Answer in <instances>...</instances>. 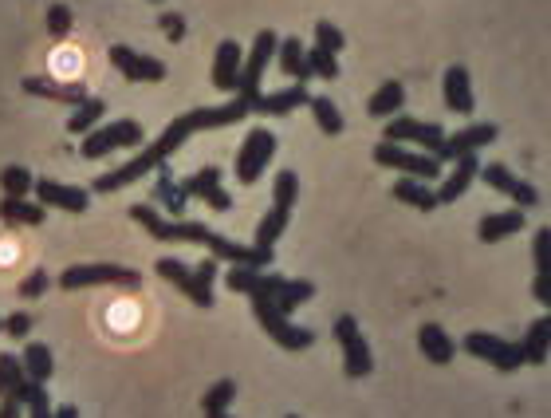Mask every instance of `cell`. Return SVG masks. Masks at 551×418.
I'll return each instance as SVG.
<instances>
[{
  "label": "cell",
  "mask_w": 551,
  "mask_h": 418,
  "mask_svg": "<svg viewBox=\"0 0 551 418\" xmlns=\"http://www.w3.org/2000/svg\"><path fill=\"white\" fill-rule=\"evenodd\" d=\"M315 44L339 56V52L347 48V36H343V32H339V28L331 24V20H315Z\"/></svg>",
  "instance_id": "obj_40"
},
{
  "label": "cell",
  "mask_w": 551,
  "mask_h": 418,
  "mask_svg": "<svg viewBox=\"0 0 551 418\" xmlns=\"http://www.w3.org/2000/svg\"><path fill=\"white\" fill-rule=\"evenodd\" d=\"M461 348L469 351L473 359H485L496 371H520L524 367V351L520 344H508L504 336H492V332H469L461 340Z\"/></svg>",
  "instance_id": "obj_10"
},
{
  "label": "cell",
  "mask_w": 551,
  "mask_h": 418,
  "mask_svg": "<svg viewBox=\"0 0 551 418\" xmlns=\"http://www.w3.org/2000/svg\"><path fill=\"white\" fill-rule=\"evenodd\" d=\"M154 202L166 209L170 217H182L185 213V198L182 194V182H174V174H170V166H158L154 170Z\"/></svg>",
  "instance_id": "obj_26"
},
{
  "label": "cell",
  "mask_w": 551,
  "mask_h": 418,
  "mask_svg": "<svg viewBox=\"0 0 551 418\" xmlns=\"http://www.w3.org/2000/svg\"><path fill=\"white\" fill-rule=\"evenodd\" d=\"M48 32H52L56 40H63V36L71 32V8H67V4H52V8H48Z\"/></svg>",
  "instance_id": "obj_44"
},
{
  "label": "cell",
  "mask_w": 551,
  "mask_h": 418,
  "mask_svg": "<svg viewBox=\"0 0 551 418\" xmlns=\"http://www.w3.org/2000/svg\"><path fill=\"white\" fill-rule=\"evenodd\" d=\"M36 202L44 209H67V213H87L91 206V190H79V186H63L56 178H36Z\"/></svg>",
  "instance_id": "obj_17"
},
{
  "label": "cell",
  "mask_w": 551,
  "mask_h": 418,
  "mask_svg": "<svg viewBox=\"0 0 551 418\" xmlns=\"http://www.w3.org/2000/svg\"><path fill=\"white\" fill-rule=\"evenodd\" d=\"M154 273L166 280V284H174L178 292H185L197 308H213V288H205L201 280H197V273L189 269V265H182V261H174V257H162L158 265H154Z\"/></svg>",
  "instance_id": "obj_16"
},
{
  "label": "cell",
  "mask_w": 551,
  "mask_h": 418,
  "mask_svg": "<svg viewBox=\"0 0 551 418\" xmlns=\"http://www.w3.org/2000/svg\"><path fill=\"white\" fill-rule=\"evenodd\" d=\"M276 48H280V36H276L272 28H264V32H256L252 52H245L241 79H237V95H241V99H252V107H256V99L264 95V91H260V83H264V68L272 64Z\"/></svg>",
  "instance_id": "obj_6"
},
{
  "label": "cell",
  "mask_w": 551,
  "mask_h": 418,
  "mask_svg": "<svg viewBox=\"0 0 551 418\" xmlns=\"http://www.w3.org/2000/svg\"><path fill=\"white\" fill-rule=\"evenodd\" d=\"M402 107H406V87L398 79L378 83V91L367 99V115H374V119H394Z\"/></svg>",
  "instance_id": "obj_24"
},
{
  "label": "cell",
  "mask_w": 551,
  "mask_h": 418,
  "mask_svg": "<svg viewBox=\"0 0 551 418\" xmlns=\"http://www.w3.org/2000/svg\"><path fill=\"white\" fill-rule=\"evenodd\" d=\"M193 273H197V280H201L205 288H213V280H217V273H221V265H217V257H205V261H201Z\"/></svg>",
  "instance_id": "obj_47"
},
{
  "label": "cell",
  "mask_w": 551,
  "mask_h": 418,
  "mask_svg": "<svg viewBox=\"0 0 551 418\" xmlns=\"http://www.w3.org/2000/svg\"><path fill=\"white\" fill-rule=\"evenodd\" d=\"M548 229H536V241H532V257H536V273H548Z\"/></svg>",
  "instance_id": "obj_46"
},
{
  "label": "cell",
  "mask_w": 551,
  "mask_h": 418,
  "mask_svg": "<svg viewBox=\"0 0 551 418\" xmlns=\"http://www.w3.org/2000/svg\"><path fill=\"white\" fill-rule=\"evenodd\" d=\"M205 418H233V415H229V411H225V415H205Z\"/></svg>",
  "instance_id": "obj_51"
},
{
  "label": "cell",
  "mask_w": 551,
  "mask_h": 418,
  "mask_svg": "<svg viewBox=\"0 0 551 418\" xmlns=\"http://www.w3.org/2000/svg\"><path fill=\"white\" fill-rule=\"evenodd\" d=\"M296 198H300V174H296V170H280L276 182H272V206L292 209Z\"/></svg>",
  "instance_id": "obj_37"
},
{
  "label": "cell",
  "mask_w": 551,
  "mask_h": 418,
  "mask_svg": "<svg viewBox=\"0 0 551 418\" xmlns=\"http://www.w3.org/2000/svg\"><path fill=\"white\" fill-rule=\"evenodd\" d=\"M24 379H28V375H24L20 355H0V399H4V395H12Z\"/></svg>",
  "instance_id": "obj_39"
},
{
  "label": "cell",
  "mask_w": 551,
  "mask_h": 418,
  "mask_svg": "<svg viewBox=\"0 0 551 418\" xmlns=\"http://www.w3.org/2000/svg\"><path fill=\"white\" fill-rule=\"evenodd\" d=\"M445 107L449 111H457V115H473V107H477V99H473V75L469 68H461V64H453V68L445 71Z\"/></svg>",
  "instance_id": "obj_22"
},
{
  "label": "cell",
  "mask_w": 551,
  "mask_h": 418,
  "mask_svg": "<svg viewBox=\"0 0 551 418\" xmlns=\"http://www.w3.org/2000/svg\"><path fill=\"white\" fill-rule=\"evenodd\" d=\"M0 418H24V403L16 395H4L0 399Z\"/></svg>",
  "instance_id": "obj_48"
},
{
  "label": "cell",
  "mask_w": 551,
  "mask_h": 418,
  "mask_svg": "<svg viewBox=\"0 0 551 418\" xmlns=\"http://www.w3.org/2000/svg\"><path fill=\"white\" fill-rule=\"evenodd\" d=\"M272 154H276V135L268 127H252L245 135V142H241V154H237V182L241 186H256V178L268 170Z\"/></svg>",
  "instance_id": "obj_9"
},
{
  "label": "cell",
  "mask_w": 551,
  "mask_h": 418,
  "mask_svg": "<svg viewBox=\"0 0 551 418\" xmlns=\"http://www.w3.org/2000/svg\"><path fill=\"white\" fill-rule=\"evenodd\" d=\"M221 178H225V174H221L217 166H201L193 178L182 182V194L185 198H201L213 213H229V209H233V198H229V190L221 186Z\"/></svg>",
  "instance_id": "obj_13"
},
{
  "label": "cell",
  "mask_w": 551,
  "mask_h": 418,
  "mask_svg": "<svg viewBox=\"0 0 551 418\" xmlns=\"http://www.w3.org/2000/svg\"><path fill=\"white\" fill-rule=\"evenodd\" d=\"M532 292H536V300H540V304H548V273H536Z\"/></svg>",
  "instance_id": "obj_49"
},
{
  "label": "cell",
  "mask_w": 551,
  "mask_h": 418,
  "mask_svg": "<svg viewBox=\"0 0 551 418\" xmlns=\"http://www.w3.org/2000/svg\"><path fill=\"white\" fill-rule=\"evenodd\" d=\"M158 24H162V32L174 40V44H182L185 32H189V24H185V16H178V12H162L158 16Z\"/></svg>",
  "instance_id": "obj_45"
},
{
  "label": "cell",
  "mask_w": 551,
  "mask_h": 418,
  "mask_svg": "<svg viewBox=\"0 0 551 418\" xmlns=\"http://www.w3.org/2000/svg\"><path fill=\"white\" fill-rule=\"evenodd\" d=\"M418 348H422V355H426L429 363H437V367H449L453 355H457V344L445 336L441 324H422V328H418Z\"/></svg>",
  "instance_id": "obj_23"
},
{
  "label": "cell",
  "mask_w": 551,
  "mask_h": 418,
  "mask_svg": "<svg viewBox=\"0 0 551 418\" xmlns=\"http://www.w3.org/2000/svg\"><path fill=\"white\" fill-rule=\"evenodd\" d=\"M335 340H339V351H343V371H347V379H367L370 371H374V351H370V344L363 340L359 320H355L351 312H343V316L335 320Z\"/></svg>",
  "instance_id": "obj_7"
},
{
  "label": "cell",
  "mask_w": 551,
  "mask_h": 418,
  "mask_svg": "<svg viewBox=\"0 0 551 418\" xmlns=\"http://www.w3.org/2000/svg\"><path fill=\"white\" fill-rule=\"evenodd\" d=\"M24 411L28 418H52V403H48V391H44V383H32V391H28V399H24Z\"/></svg>",
  "instance_id": "obj_41"
},
{
  "label": "cell",
  "mask_w": 551,
  "mask_h": 418,
  "mask_svg": "<svg viewBox=\"0 0 551 418\" xmlns=\"http://www.w3.org/2000/svg\"><path fill=\"white\" fill-rule=\"evenodd\" d=\"M496 127L492 123H469V127H461L457 135H445V146L437 150V162H457V158H465V154H477L481 146H492L496 142Z\"/></svg>",
  "instance_id": "obj_15"
},
{
  "label": "cell",
  "mask_w": 551,
  "mask_h": 418,
  "mask_svg": "<svg viewBox=\"0 0 551 418\" xmlns=\"http://www.w3.org/2000/svg\"><path fill=\"white\" fill-rule=\"evenodd\" d=\"M142 142H146L142 123H134V119H119V123H111V127H99V131L83 135L79 154L95 162V158H107V154H115V150H134V146H142Z\"/></svg>",
  "instance_id": "obj_8"
},
{
  "label": "cell",
  "mask_w": 551,
  "mask_h": 418,
  "mask_svg": "<svg viewBox=\"0 0 551 418\" xmlns=\"http://www.w3.org/2000/svg\"><path fill=\"white\" fill-rule=\"evenodd\" d=\"M386 142H414V146H422V154L437 158V150L445 146V131H441V123H422V119H410V115H394L386 123Z\"/></svg>",
  "instance_id": "obj_11"
},
{
  "label": "cell",
  "mask_w": 551,
  "mask_h": 418,
  "mask_svg": "<svg viewBox=\"0 0 551 418\" xmlns=\"http://www.w3.org/2000/svg\"><path fill=\"white\" fill-rule=\"evenodd\" d=\"M154 4H162V0H154Z\"/></svg>",
  "instance_id": "obj_54"
},
{
  "label": "cell",
  "mask_w": 551,
  "mask_h": 418,
  "mask_svg": "<svg viewBox=\"0 0 551 418\" xmlns=\"http://www.w3.org/2000/svg\"><path fill=\"white\" fill-rule=\"evenodd\" d=\"M130 217L154 237V241H174V245H201L209 249V257L217 261H229V265H252V269H268L272 265V249H260V245H245V241H233V237H221L213 233L209 225L201 221H182V217H162L154 206L146 202H134Z\"/></svg>",
  "instance_id": "obj_3"
},
{
  "label": "cell",
  "mask_w": 551,
  "mask_h": 418,
  "mask_svg": "<svg viewBox=\"0 0 551 418\" xmlns=\"http://www.w3.org/2000/svg\"><path fill=\"white\" fill-rule=\"evenodd\" d=\"M0 217L12 225H44L48 209L40 202H28V198H0Z\"/></svg>",
  "instance_id": "obj_31"
},
{
  "label": "cell",
  "mask_w": 551,
  "mask_h": 418,
  "mask_svg": "<svg viewBox=\"0 0 551 418\" xmlns=\"http://www.w3.org/2000/svg\"><path fill=\"white\" fill-rule=\"evenodd\" d=\"M307 48L296 40V36H288L280 48H276V60H280V71L284 75H292L296 83H307L311 79V71H307V56H304Z\"/></svg>",
  "instance_id": "obj_30"
},
{
  "label": "cell",
  "mask_w": 551,
  "mask_h": 418,
  "mask_svg": "<svg viewBox=\"0 0 551 418\" xmlns=\"http://www.w3.org/2000/svg\"><path fill=\"white\" fill-rule=\"evenodd\" d=\"M374 162L386 166V170H398V174H406V178H418V182L441 178V162H437V158H429L422 150H410V146H402V142L382 139L374 146Z\"/></svg>",
  "instance_id": "obj_5"
},
{
  "label": "cell",
  "mask_w": 551,
  "mask_h": 418,
  "mask_svg": "<svg viewBox=\"0 0 551 418\" xmlns=\"http://www.w3.org/2000/svg\"><path fill=\"white\" fill-rule=\"evenodd\" d=\"M111 64L119 75H126V83H162L166 79V64L154 60V56H142L126 44H115L111 48Z\"/></svg>",
  "instance_id": "obj_14"
},
{
  "label": "cell",
  "mask_w": 551,
  "mask_h": 418,
  "mask_svg": "<svg viewBox=\"0 0 551 418\" xmlns=\"http://www.w3.org/2000/svg\"><path fill=\"white\" fill-rule=\"evenodd\" d=\"M24 91H28V95H40V99H52V103H63V107H79V103L91 99L83 83H67L60 75H28V79H24Z\"/></svg>",
  "instance_id": "obj_18"
},
{
  "label": "cell",
  "mask_w": 551,
  "mask_h": 418,
  "mask_svg": "<svg viewBox=\"0 0 551 418\" xmlns=\"http://www.w3.org/2000/svg\"><path fill=\"white\" fill-rule=\"evenodd\" d=\"M103 115H107V103H103L99 95H91L87 103H79V107H75V115L67 119V131H71V135H91V131L99 127V119H103Z\"/></svg>",
  "instance_id": "obj_33"
},
{
  "label": "cell",
  "mask_w": 551,
  "mask_h": 418,
  "mask_svg": "<svg viewBox=\"0 0 551 418\" xmlns=\"http://www.w3.org/2000/svg\"><path fill=\"white\" fill-rule=\"evenodd\" d=\"M20 363H24V375H28L32 383H48L52 371H56V355H52V348H48V344H36V340L24 348Z\"/></svg>",
  "instance_id": "obj_28"
},
{
  "label": "cell",
  "mask_w": 551,
  "mask_h": 418,
  "mask_svg": "<svg viewBox=\"0 0 551 418\" xmlns=\"http://www.w3.org/2000/svg\"><path fill=\"white\" fill-rule=\"evenodd\" d=\"M394 198L406 202V206L422 209V213H433V209H437V198H433L429 182H418V178H398V182H394Z\"/></svg>",
  "instance_id": "obj_32"
},
{
  "label": "cell",
  "mask_w": 551,
  "mask_h": 418,
  "mask_svg": "<svg viewBox=\"0 0 551 418\" xmlns=\"http://www.w3.org/2000/svg\"><path fill=\"white\" fill-rule=\"evenodd\" d=\"M288 221H292V209L272 206V213H268V217H260V225H256V245H260V249H272V245L284 237Z\"/></svg>",
  "instance_id": "obj_34"
},
{
  "label": "cell",
  "mask_w": 551,
  "mask_h": 418,
  "mask_svg": "<svg viewBox=\"0 0 551 418\" xmlns=\"http://www.w3.org/2000/svg\"><path fill=\"white\" fill-rule=\"evenodd\" d=\"M32 328H36L32 312H12V316H4V336H8V340H28Z\"/></svg>",
  "instance_id": "obj_42"
},
{
  "label": "cell",
  "mask_w": 551,
  "mask_h": 418,
  "mask_svg": "<svg viewBox=\"0 0 551 418\" xmlns=\"http://www.w3.org/2000/svg\"><path fill=\"white\" fill-rule=\"evenodd\" d=\"M252 115V99H233V103H221V107H193V111H185L178 115L154 146H142L130 162L123 166H115L111 174H103V178H95V194H115V190H123L130 182H138V178H146V174H154L158 166H166L170 162V154L185 146V142L193 139L197 131H217V127H233V123H241Z\"/></svg>",
  "instance_id": "obj_2"
},
{
  "label": "cell",
  "mask_w": 551,
  "mask_h": 418,
  "mask_svg": "<svg viewBox=\"0 0 551 418\" xmlns=\"http://www.w3.org/2000/svg\"><path fill=\"white\" fill-rule=\"evenodd\" d=\"M307 111H311V119H315V127L323 131V135H343L347 131V119L339 115V107L327 99V95H307Z\"/></svg>",
  "instance_id": "obj_27"
},
{
  "label": "cell",
  "mask_w": 551,
  "mask_h": 418,
  "mask_svg": "<svg viewBox=\"0 0 551 418\" xmlns=\"http://www.w3.org/2000/svg\"><path fill=\"white\" fill-rule=\"evenodd\" d=\"M225 284H229L233 292L252 296V312H256L260 328H264L280 348L307 351L315 344V332H311V328H300V324L288 320L300 304H307V300L315 296V284H311V280H288L280 277V273H260V269H252V265H233V269L225 273Z\"/></svg>",
  "instance_id": "obj_1"
},
{
  "label": "cell",
  "mask_w": 551,
  "mask_h": 418,
  "mask_svg": "<svg viewBox=\"0 0 551 418\" xmlns=\"http://www.w3.org/2000/svg\"><path fill=\"white\" fill-rule=\"evenodd\" d=\"M241 64H245V48L237 40H221L217 44V60H213V87L217 91H237Z\"/></svg>",
  "instance_id": "obj_21"
},
{
  "label": "cell",
  "mask_w": 551,
  "mask_h": 418,
  "mask_svg": "<svg viewBox=\"0 0 551 418\" xmlns=\"http://www.w3.org/2000/svg\"><path fill=\"white\" fill-rule=\"evenodd\" d=\"M32 186H36V178H32L24 166H4V170H0V190H4V198H28Z\"/></svg>",
  "instance_id": "obj_36"
},
{
  "label": "cell",
  "mask_w": 551,
  "mask_h": 418,
  "mask_svg": "<svg viewBox=\"0 0 551 418\" xmlns=\"http://www.w3.org/2000/svg\"><path fill=\"white\" fill-rule=\"evenodd\" d=\"M304 56H307V71H311V75H319V79H339V56H335V52L311 44Z\"/></svg>",
  "instance_id": "obj_38"
},
{
  "label": "cell",
  "mask_w": 551,
  "mask_h": 418,
  "mask_svg": "<svg viewBox=\"0 0 551 418\" xmlns=\"http://www.w3.org/2000/svg\"><path fill=\"white\" fill-rule=\"evenodd\" d=\"M0 332H4V320H0Z\"/></svg>",
  "instance_id": "obj_52"
},
{
  "label": "cell",
  "mask_w": 551,
  "mask_h": 418,
  "mask_svg": "<svg viewBox=\"0 0 551 418\" xmlns=\"http://www.w3.org/2000/svg\"><path fill=\"white\" fill-rule=\"evenodd\" d=\"M481 174V162H477V154H465V158H457L453 162V170L441 178V186L433 190V198H437V206H449V202H457L469 186H473V178Z\"/></svg>",
  "instance_id": "obj_19"
},
{
  "label": "cell",
  "mask_w": 551,
  "mask_h": 418,
  "mask_svg": "<svg viewBox=\"0 0 551 418\" xmlns=\"http://www.w3.org/2000/svg\"><path fill=\"white\" fill-rule=\"evenodd\" d=\"M477 178H485V186H492V190H496V194H504V198H512L520 209L540 206V190H536L532 182L516 178L504 162H489V166H481V174H477Z\"/></svg>",
  "instance_id": "obj_12"
},
{
  "label": "cell",
  "mask_w": 551,
  "mask_h": 418,
  "mask_svg": "<svg viewBox=\"0 0 551 418\" xmlns=\"http://www.w3.org/2000/svg\"><path fill=\"white\" fill-rule=\"evenodd\" d=\"M48 284H52V277H48L44 269H32L28 277L20 280V288H16V292H20V300H36L40 292H48Z\"/></svg>",
  "instance_id": "obj_43"
},
{
  "label": "cell",
  "mask_w": 551,
  "mask_h": 418,
  "mask_svg": "<svg viewBox=\"0 0 551 418\" xmlns=\"http://www.w3.org/2000/svg\"><path fill=\"white\" fill-rule=\"evenodd\" d=\"M95 284H115V288H142V273H134L130 265H71L60 273L63 292H75V288H95Z\"/></svg>",
  "instance_id": "obj_4"
},
{
  "label": "cell",
  "mask_w": 551,
  "mask_h": 418,
  "mask_svg": "<svg viewBox=\"0 0 551 418\" xmlns=\"http://www.w3.org/2000/svg\"><path fill=\"white\" fill-rule=\"evenodd\" d=\"M233 399H237V383H233V379H217V383L201 395V415H225Z\"/></svg>",
  "instance_id": "obj_35"
},
{
  "label": "cell",
  "mask_w": 551,
  "mask_h": 418,
  "mask_svg": "<svg viewBox=\"0 0 551 418\" xmlns=\"http://www.w3.org/2000/svg\"><path fill=\"white\" fill-rule=\"evenodd\" d=\"M300 107H307V87L304 83H288V87H280V91H264V95L256 99L252 115L284 119V115H292V111H300Z\"/></svg>",
  "instance_id": "obj_20"
},
{
  "label": "cell",
  "mask_w": 551,
  "mask_h": 418,
  "mask_svg": "<svg viewBox=\"0 0 551 418\" xmlns=\"http://www.w3.org/2000/svg\"><path fill=\"white\" fill-rule=\"evenodd\" d=\"M548 340H551V316H540L532 328H528V336H524V363H532V367H544L548 363Z\"/></svg>",
  "instance_id": "obj_29"
},
{
  "label": "cell",
  "mask_w": 551,
  "mask_h": 418,
  "mask_svg": "<svg viewBox=\"0 0 551 418\" xmlns=\"http://www.w3.org/2000/svg\"><path fill=\"white\" fill-rule=\"evenodd\" d=\"M52 418H79V411H75V407H71V403H63L60 411H56V415Z\"/></svg>",
  "instance_id": "obj_50"
},
{
  "label": "cell",
  "mask_w": 551,
  "mask_h": 418,
  "mask_svg": "<svg viewBox=\"0 0 551 418\" xmlns=\"http://www.w3.org/2000/svg\"><path fill=\"white\" fill-rule=\"evenodd\" d=\"M520 229H524V213H520V209H500V213L481 217L477 237H481L485 245H496V241H504V237H512V233H520Z\"/></svg>",
  "instance_id": "obj_25"
},
{
  "label": "cell",
  "mask_w": 551,
  "mask_h": 418,
  "mask_svg": "<svg viewBox=\"0 0 551 418\" xmlns=\"http://www.w3.org/2000/svg\"><path fill=\"white\" fill-rule=\"evenodd\" d=\"M288 418H300V415H288Z\"/></svg>",
  "instance_id": "obj_53"
}]
</instances>
